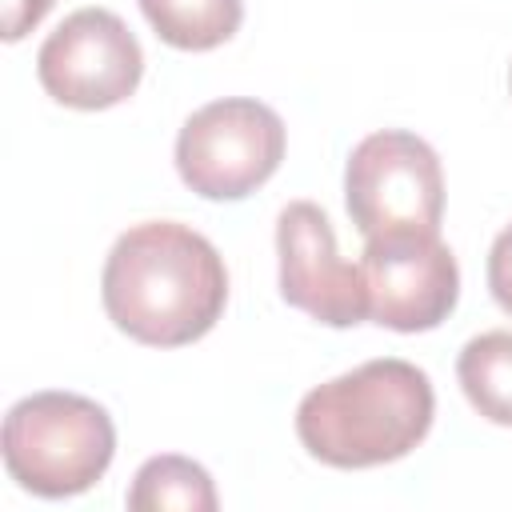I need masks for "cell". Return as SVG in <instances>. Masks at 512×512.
I'll list each match as a JSON object with an SVG mask.
<instances>
[{
    "instance_id": "cell-5",
    "label": "cell",
    "mask_w": 512,
    "mask_h": 512,
    "mask_svg": "<svg viewBox=\"0 0 512 512\" xmlns=\"http://www.w3.org/2000/svg\"><path fill=\"white\" fill-rule=\"evenodd\" d=\"M284 120L248 96L196 108L176 136V172L204 200H244L284 160Z\"/></svg>"
},
{
    "instance_id": "cell-2",
    "label": "cell",
    "mask_w": 512,
    "mask_h": 512,
    "mask_svg": "<svg viewBox=\"0 0 512 512\" xmlns=\"http://www.w3.org/2000/svg\"><path fill=\"white\" fill-rule=\"evenodd\" d=\"M432 416L428 376L384 356L312 388L296 408V436L328 468H376L408 456L428 436Z\"/></svg>"
},
{
    "instance_id": "cell-13",
    "label": "cell",
    "mask_w": 512,
    "mask_h": 512,
    "mask_svg": "<svg viewBox=\"0 0 512 512\" xmlns=\"http://www.w3.org/2000/svg\"><path fill=\"white\" fill-rule=\"evenodd\" d=\"M56 0H4V40L8 44H16V40H24L44 16H48V8H52Z\"/></svg>"
},
{
    "instance_id": "cell-3",
    "label": "cell",
    "mask_w": 512,
    "mask_h": 512,
    "mask_svg": "<svg viewBox=\"0 0 512 512\" xmlns=\"http://www.w3.org/2000/svg\"><path fill=\"white\" fill-rule=\"evenodd\" d=\"M8 476L44 500L88 492L116 456L112 416L80 392H32L16 400L0 432Z\"/></svg>"
},
{
    "instance_id": "cell-10",
    "label": "cell",
    "mask_w": 512,
    "mask_h": 512,
    "mask_svg": "<svg viewBox=\"0 0 512 512\" xmlns=\"http://www.w3.org/2000/svg\"><path fill=\"white\" fill-rule=\"evenodd\" d=\"M128 508L132 512H212L216 508V488L208 468H200L188 456H152L140 464L128 488Z\"/></svg>"
},
{
    "instance_id": "cell-14",
    "label": "cell",
    "mask_w": 512,
    "mask_h": 512,
    "mask_svg": "<svg viewBox=\"0 0 512 512\" xmlns=\"http://www.w3.org/2000/svg\"><path fill=\"white\" fill-rule=\"evenodd\" d=\"M508 92H512V68H508Z\"/></svg>"
},
{
    "instance_id": "cell-7",
    "label": "cell",
    "mask_w": 512,
    "mask_h": 512,
    "mask_svg": "<svg viewBox=\"0 0 512 512\" xmlns=\"http://www.w3.org/2000/svg\"><path fill=\"white\" fill-rule=\"evenodd\" d=\"M368 320L392 332H428L460 300V268L440 232H384L360 256Z\"/></svg>"
},
{
    "instance_id": "cell-9",
    "label": "cell",
    "mask_w": 512,
    "mask_h": 512,
    "mask_svg": "<svg viewBox=\"0 0 512 512\" xmlns=\"http://www.w3.org/2000/svg\"><path fill=\"white\" fill-rule=\"evenodd\" d=\"M152 32L180 52H212L236 36L244 0H140Z\"/></svg>"
},
{
    "instance_id": "cell-4",
    "label": "cell",
    "mask_w": 512,
    "mask_h": 512,
    "mask_svg": "<svg viewBox=\"0 0 512 512\" xmlns=\"http://www.w3.org/2000/svg\"><path fill=\"white\" fill-rule=\"evenodd\" d=\"M344 204L356 232H440L444 172L440 156L416 132L384 128L364 136L344 168Z\"/></svg>"
},
{
    "instance_id": "cell-11",
    "label": "cell",
    "mask_w": 512,
    "mask_h": 512,
    "mask_svg": "<svg viewBox=\"0 0 512 512\" xmlns=\"http://www.w3.org/2000/svg\"><path fill=\"white\" fill-rule=\"evenodd\" d=\"M456 376L484 420L512 428V332L472 336L456 360Z\"/></svg>"
},
{
    "instance_id": "cell-6",
    "label": "cell",
    "mask_w": 512,
    "mask_h": 512,
    "mask_svg": "<svg viewBox=\"0 0 512 512\" xmlns=\"http://www.w3.org/2000/svg\"><path fill=\"white\" fill-rule=\"evenodd\" d=\"M36 76L56 104L100 112L136 92L144 76V52L116 12L80 8L64 16V24L40 44Z\"/></svg>"
},
{
    "instance_id": "cell-12",
    "label": "cell",
    "mask_w": 512,
    "mask_h": 512,
    "mask_svg": "<svg viewBox=\"0 0 512 512\" xmlns=\"http://www.w3.org/2000/svg\"><path fill=\"white\" fill-rule=\"evenodd\" d=\"M488 292L512 316V224L492 240V252H488Z\"/></svg>"
},
{
    "instance_id": "cell-8",
    "label": "cell",
    "mask_w": 512,
    "mask_h": 512,
    "mask_svg": "<svg viewBox=\"0 0 512 512\" xmlns=\"http://www.w3.org/2000/svg\"><path fill=\"white\" fill-rule=\"evenodd\" d=\"M280 296L328 328H352L368 320V296L360 264L340 260L336 232L312 200H292L276 220Z\"/></svg>"
},
{
    "instance_id": "cell-1",
    "label": "cell",
    "mask_w": 512,
    "mask_h": 512,
    "mask_svg": "<svg viewBox=\"0 0 512 512\" xmlns=\"http://www.w3.org/2000/svg\"><path fill=\"white\" fill-rule=\"evenodd\" d=\"M108 320L148 348H180L212 332L228 304V272L212 240L176 220L128 228L100 276Z\"/></svg>"
}]
</instances>
